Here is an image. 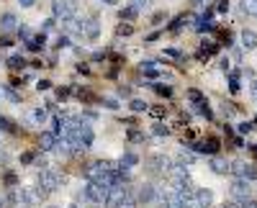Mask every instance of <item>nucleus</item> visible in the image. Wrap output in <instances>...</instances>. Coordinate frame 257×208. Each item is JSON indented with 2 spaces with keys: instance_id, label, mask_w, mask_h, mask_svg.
I'll use <instances>...</instances> for the list:
<instances>
[{
  "instance_id": "1",
  "label": "nucleus",
  "mask_w": 257,
  "mask_h": 208,
  "mask_svg": "<svg viewBox=\"0 0 257 208\" xmlns=\"http://www.w3.org/2000/svg\"><path fill=\"white\" fill-rule=\"evenodd\" d=\"M64 182V175H59L57 170H52V167H47V170H41L39 172V177H36V188L41 190V193H54V190H59V185Z\"/></svg>"
},
{
  "instance_id": "2",
  "label": "nucleus",
  "mask_w": 257,
  "mask_h": 208,
  "mask_svg": "<svg viewBox=\"0 0 257 208\" xmlns=\"http://www.w3.org/2000/svg\"><path fill=\"white\" fill-rule=\"evenodd\" d=\"M111 188H105V185H98V182H85V188H82V198L88 200L90 205H103L105 195H108Z\"/></svg>"
},
{
  "instance_id": "3",
  "label": "nucleus",
  "mask_w": 257,
  "mask_h": 208,
  "mask_svg": "<svg viewBox=\"0 0 257 208\" xmlns=\"http://www.w3.org/2000/svg\"><path fill=\"white\" fill-rule=\"evenodd\" d=\"M52 13L59 21H70V18L77 16V3H75V0H54V3H52Z\"/></svg>"
},
{
  "instance_id": "4",
  "label": "nucleus",
  "mask_w": 257,
  "mask_h": 208,
  "mask_svg": "<svg viewBox=\"0 0 257 208\" xmlns=\"http://www.w3.org/2000/svg\"><path fill=\"white\" fill-rule=\"evenodd\" d=\"M147 164L155 175H167L170 170H173V162H170V157H165V154H152L147 159Z\"/></svg>"
},
{
  "instance_id": "5",
  "label": "nucleus",
  "mask_w": 257,
  "mask_h": 208,
  "mask_svg": "<svg viewBox=\"0 0 257 208\" xmlns=\"http://www.w3.org/2000/svg\"><path fill=\"white\" fill-rule=\"evenodd\" d=\"M231 172L237 175V177H242V180H257V167H254V164H249V162H234L231 164Z\"/></svg>"
},
{
  "instance_id": "6",
  "label": "nucleus",
  "mask_w": 257,
  "mask_h": 208,
  "mask_svg": "<svg viewBox=\"0 0 257 208\" xmlns=\"http://www.w3.org/2000/svg\"><path fill=\"white\" fill-rule=\"evenodd\" d=\"M231 195L237 198V200H249V195H252V190H249V180H242V177H237L231 182Z\"/></svg>"
},
{
  "instance_id": "7",
  "label": "nucleus",
  "mask_w": 257,
  "mask_h": 208,
  "mask_svg": "<svg viewBox=\"0 0 257 208\" xmlns=\"http://www.w3.org/2000/svg\"><path fill=\"white\" fill-rule=\"evenodd\" d=\"M193 152H198V154H216L219 152V139H203V141H196V144H193V147H190Z\"/></svg>"
},
{
  "instance_id": "8",
  "label": "nucleus",
  "mask_w": 257,
  "mask_h": 208,
  "mask_svg": "<svg viewBox=\"0 0 257 208\" xmlns=\"http://www.w3.org/2000/svg\"><path fill=\"white\" fill-rule=\"evenodd\" d=\"M137 200H139V203H155V200H157V188H155L152 182L139 185V190H137Z\"/></svg>"
},
{
  "instance_id": "9",
  "label": "nucleus",
  "mask_w": 257,
  "mask_h": 208,
  "mask_svg": "<svg viewBox=\"0 0 257 208\" xmlns=\"http://www.w3.org/2000/svg\"><path fill=\"white\" fill-rule=\"evenodd\" d=\"M98 34H100V21H98V16H90L88 21H82V36H85V39H98Z\"/></svg>"
},
{
  "instance_id": "10",
  "label": "nucleus",
  "mask_w": 257,
  "mask_h": 208,
  "mask_svg": "<svg viewBox=\"0 0 257 208\" xmlns=\"http://www.w3.org/2000/svg\"><path fill=\"white\" fill-rule=\"evenodd\" d=\"M193 200L198 203V208H208L213 203V193L208 188H196V190H193Z\"/></svg>"
},
{
  "instance_id": "11",
  "label": "nucleus",
  "mask_w": 257,
  "mask_h": 208,
  "mask_svg": "<svg viewBox=\"0 0 257 208\" xmlns=\"http://www.w3.org/2000/svg\"><path fill=\"white\" fill-rule=\"evenodd\" d=\"M208 167L216 172V175H226V172H231V164H229L224 157H211V159H208Z\"/></svg>"
},
{
  "instance_id": "12",
  "label": "nucleus",
  "mask_w": 257,
  "mask_h": 208,
  "mask_svg": "<svg viewBox=\"0 0 257 208\" xmlns=\"http://www.w3.org/2000/svg\"><path fill=\"white\" fill-rule=\"evenodd\" d=\"M239 41H242V49H247V52L257 49V34H254L252 29H244V31L239 34Z\"/></svg>"
},
{
  "instance_id": "13",
  "label": "nucleus",
  "mask_w": 257,
  "mask_h": 208,
  "mask_svg": "<svg viewBox=\"0 0 257 208\" xmlns=\"http://www.w3.org/2000/svg\"><path fill=\"white\" fill-rule=\"evenodd\" d=\"M39 144H41V149L44 152H54V147H57V134L54 131H44L39 136Z\"/></svg>"
},
{
  "instance_id": "14",
  "label": "nucleus",
  "mask_w": 257,
  "mask_h": 208,
  "mask_svg": "<svg viewBox=\"0 0 257 208\" xmlns=\"http://www.w3.org/2000/svg\"><path fill=\"white\" fill-rule=\"evenodd\" d=\"M31 121L36 123V126H44V123L49 121V108H44V106H36V108L31 111Z\"/></svg>"
},
{
  "instance_id": "15",
  "label": "nucleus",
  "mask_w": 257,
  "mask_h": 208,
  "mask_svg": "<svg viewBox=\"0 0 257 208\" xmlns=\"http://www.w3.org/2000/svg\"><path fill=\"white\" fill-rule=\"evenodd\" d=\"M16 26H18V21H16L13 13H3V16H0V29H3V31H13Z\"/></svg>"
},
{
  "instance_id": "16",
  "label": "nucleus",
  "mask_w": 257,
  "mask_h": 208,
  "mask_svg": "<svg viewBox=\"0 0 257 208\" xmlns=\"http://www.w3.org/2000/svg\"><path fill=\"white\" fill-rule=\"evenodd\" d=\"M118 164H121L123 170H132V167H137V164H139V157H137V154H132V152H126V154L118 159Z\"/></svg>"
},
{
  "instance_id": "17",
  "label": "nucleus",
  "mask_w": 257,
  "mask_h": 208,
  "mask_svg": "<svg viewBox=\"0 0 257 208\" xmlns=\"http://www.w3.org/2000/svg\"><path fill=\"white\" fill-rule=\"evenodd\" d=\"M188 100H190V103H193V106H196V108H198V106H203V103H206L203 93H201V90H196V88H190V90H188Z\"/></svg>"
},
{
  "instance_id": "18",
  "label": "nucleus",
  "mask_w": 257,
  "mask_h": 208,
  "mask_svg": "<svg viewBox=\"0 0 257 208\" xmlns=\"http://www.w3.org/2000/svg\"><path fill=\"white\" fill-rule=\"evenodd\" d=\"M44 41H47V39H44V34H39V36H31V39L26 41V44H29V49H31V52H39V49H44Z\"/></svg>"
},
{
  "instance_id": "19",
  "label": "nucleus",
  "mask_w": 257,
  "mask_h": 208,
  "mask_svg": "<svg viewBox=\"0 0 257 208\" xmlns=\"http://www.w3.org/2000/svg\"><path fill=\"white\" fill-rule=\"evenodd\" d=\"M139 70H142L147 77H157V75H160V70H157V65H155V62H142V65H139Z\"/></svg>"
},
{
  "instance_id": "20",
  "label": "nucleus",
  "mask_w": 257,
  "mask_h": 208,
  "mask_svg": "<svg viewBox=\"0 0 257 208\" xmlns=\"http://www.w3.org/2000/svg\"><path fill=\"white\" fill-rule=\"evenodd\" d=\"M137 13H139V11H137L134 6H128V8H121L118 18H121V21H132V18H137Z\"/></svg>"
},
{
  "instance_id": "21",
  "label": "nucleus",
  "mask_w": 257,
  "mask_h": 208,
  "mask_svg": "<svg viewBox=\"0 0 257 208\" xmlns=\"http://www.w3.org/2000/svg\"><path fill=\"white\" fill-rule=\"evenodd\" d=\"M242 8L247 16H254L257 18V0H242Z\"/></svg>"
},
{
  "instance_id": "22",
  "label": "nucleus",
  "mask_w": 257,
  "mask_h": 208,
  "mask_svg": "<svg viewBox=\"0 0 257 208\" xmlns=\"http://www.w3.org/2000/svg\"><path fill=\"white\" fill-rule=\"evenodd\" d=\"M8 67H11V70H24V67H26V59H24V57H11V59H8Z\"/></svg>"
},
{
  "instance_id": "23",
  "label": "nucleus",
  "mask_w": 257,
  "mask_h": 208,
  "mask_svg": "<svg viewBox=\"0 0 257 208\" xmlns=\"http://www.w3.org/2000/svg\"><path fill=\"white\" fill-rule=\"evenodd\" d=\"M132 111H134V113H147V111H149V106H147L144 100L134 98V100H132Z\"/></svg>"
},
{
  "instance_id": "24",
  "label": "nucleus",
  "mask_w": 257,
  "mask_h": 208,
  "mask_svg": "<svg viewBox=\"0 0 257 208\" xmlns=\"http://www.w3.org/2000/svg\"><path fill=\"white\" fill-rule=\"evenodd\" d=\"M229 88H231V93L239 90V75L237 72H229Z\"/></svg>"
},
{
  "instance_id": "25",
  "label": "nucleus",
  "mask_w": 257,
  "mask_h": 208,
  "mask_svg": "<svg viewBox=\"0 0 257 208\" xmlns=\"http://www.w3.org/2000/svg\"><path fill=\"white\" fill-rule=\"evenodd\" d=\"M196 29H198V31H211V29H213V24H211V21H208V18L203 16V18H198V24H196Z\"/></svg>"
},
{
  "instance_id": "26",
  "label": "nucleus",
  "mask_w": 257,
  "mask_h": 208,
  "mask_svg": "<svg viewBox=\"0 0 257 208\" xmlns=\"http://www.w3.org/2000/svg\"><path fill=\"white\" fill-rule=\"evenodd\" d=\"M152 88H155V93H160V95H165V98H170V93H173L167 85H162V82H155Z\"/></svg>"
},
{
  "instance_id": "27",
  "label": "nucleus",
  "mask_w": 257,
  "mask_h": 208,
  "mask_svg": "<svg viewBox=\"0 0 257 208\" xmlns=\"http://www.w3.org/2000/svg\"><path fill=\"white\" fill-rule=\"evenodd\" d=\"M252 129H254V123H249V121H242L239 126H237V131H239V134H249Z\"/></svg>"
},
{
  "instance_id": "28",
  "label": "nucleus",
  "mask_w": 257,
  "mask_h": 208,
  "mask_svg": "<svg viewBox=\"0 0 257 208\" xmlns=\"http://www.w3.org/2000/svg\"><path fill=\"white\" fill-rule=\"evenodd\" d=\"M152 131H155L157 136H167V134H170V129L165 126V123H155V129H152Z\"/></svg>"
},
{
  "instance_id": "29",
  "label": "nucleus",
  "mask_w": 257,
  "mask_h": 208,
  "mask_svg": "<svg viewBox=\"0 0 257 208\" xmlns=\"http://www.w3.org/2000/svg\"><path fill=\"white\" fill-rule=\"evenodd\" d=\"M132 31H134V26H132V24H121V26H118V36H128Z\"/></svg>"
},
{
  "instance_id": "30",
  "label": "nucleus",
  "mask_w": 257,
  "mask_h": 208,
  "mask_svg": "<svg viewBox=\"0 0 257 208\" xmlns=\"http://www.w3.org/2000/svg\"><path fill=\"white\" fill-rule=\"evenodd\" d=\"M193 159H196V157H193L190 152H183L180 154V164H193Z\"/></svg>"
},
{
  "instance_id": "31",
  "label": "nucleus",
  "mask_w": 257,
  "mask_h": 208,
  "mask_svg": "<svg viewBox=\"0 0 257 208\" xmlns=\"http://www.w3.org/2000/svg\"><path fill=\"white\" fill-rule=\"evenodd\" d=\"M103 106H105V108H111V111H116V108H118V103H116L113 98H105V100H103Z\"/></svg>"
},
{
  "instance_id": "32",
  "label": "nucleus",
  "mask_w": 257,
  "mask_h": 208,
  "mask_svg": "<svg viewBox=\"0 0 257 208\" xmlns=\"http://www.w3.org/2000/svg\"><path fill=\"white\" fill-rule=\"evenodd\" d=\"M132 3H134V8H137V11H142V8H147V6H149V0H132Z\"/></svg>"
},
{
  "instance_id": "33",
  "label": "nucleus",
  "mask_w": 257,
  "mask_h": 208,
  "mask_svg": "<svg viewBox=\"0 0 257 208\" xmlns=\"http://www.w3.org/2000/svg\"><path fill=\"white\" fill-rule=\"evenodd\" d=\"M183 21H185V16H180V18H175V24L170 26V31H178L180 26H183Z\"/></svg>"
},
{
  "instance_id": "34",
  "label": "nucleus",
  "mask_w": 257,
  "mask_h": 208,
  "mask_svg": "<svg viewBox=\"0 0 257 208\" xmlns=\"http://www.w3.org/2000/svg\"><path fill=\"white\" fill-rule=\"evenodd\" d=\"M57 47H59V49H64V47H70V39H67V36H59V41H57Z\"/></svg>"
},
{
  "instance_id": "35",
  "label": "nucleus",
  "mask_w": 257,
  "mask_h": 208,
  "mask_svg": "<svg viewBox=\"0 0 257 208\" xmlns=\"http://www.w3.org/2000/svg\"><path fill=\"white\" fill-rule=\"evenodd\" d=\"M128 139H132V141H142L144 134H139V131H128Z\"/></svg>"
},
{
  "instance_id": "36",
  "label": "nucleus",
  "mask_w": 257,
  "mask_h": 208,
  "mask_svg": "<svg viewBox=\"0 0 257 208\" xmlns=\"http://www.w3.org/2000/svg\"><path fill=\"white\" fill-rule=\"evenodd\" d=\"M149 113H152L155 118H162L165 116V108H149Z\"/></svg>"
},
{
  "instance_id": "37",
  "label": "nucleus",
  "mask_w": 257,
  "mask_h": 208,
  "mask_svg": "<svg viewBox=\"0 0 257 208\" xmlns=\"http://www.w3.org/2000/svg\"><path fill=\"white\" fill-rule=\"evenodd\" d=\"M18 3H21V8H34L36 0H18Z\"/></svg>"
},
{
  "instance_id": "38",
  "label": "nucleus",
  "mask_w": 257,
  "mask_h": 208,
  "mask_svg": "<svg viewBox=\"0 0 257 208\" xmlns=\"http://www.w3.org/2000/svg\"><path fill=\"white\" fill-rule=\"evenodd\" d=\"M49 85H52L49 80H39V85H36V88H39V90H49Z\"/></svg>"
},
{
  "instance_id": "39",
  "label": "nucleus",
  "mask_w": 257,
  "mask_h": 208,
  "mask_svg": "<svg viewBox=\"0 0 257 208\" xmlns=\"http://www.w3.org/2000/svg\"><path fill=\"white\" fill-rule=\"evenodd\" d=\"M165 54H167V57H173V59H180V57H183V54H180L178 49H167Z\"/></svg>"
},
{
  "instance_id": "40",
  "label": "nucleus",
  "mask_w": 257,
  "mask_h": 208,
  "mask_svg": "<svg viewBox=\"0 0 257 208\" xmlns=\"http://www.w3.org/2000/svg\"><path fill=\"white\" fill-rule=\"evenodd\" d=\"M249 93H252V98L257 100V80H252V85H249Z\"/></svg>"
},
{
  "instance_id": "41",
  "label": "nucleus",
  "mask_w": 257,
  "mask_h": 208,
  "mask_svg": "<svg viewBox=\"0 0 257 208\" xmlns=\"http://www.w3.org/2000/svg\"><path fill=\"white\" fill-rule=\"evenodd\" d=\"M242 208H257V200H244Z\"/></svg>"
},
{
  "instance_id": "42",
  "label": "nucleus",
  "mask_w": 257,
  "mask_h": 208,
  "mask_svg": "<svg viewBox=\"0 0 257 208\" xmlns=\"http://www.w3.org/2000/svg\"><path fill=\"white\" fill-rule=\"evenodd\" d=\"M6 182H8V185H16V175L8 172V175H6Z\"/></svg>"
},
{
  "instance_id": "43",
  "label": "nucleus",
  "mask_w": 257,
  "mask_h": 208,
  "mask_svg": "<svg viewBox=\"0 0 257 208\" xmlns=\"http://www.w3.org/2000/svg\"><path fill=\"white\" fill-rule=\"evenodd\" d=\"M49 29H54V21L49 18V21H44V31H49Z\"/></svg>"
},
{
  "instance_id": "44",
  "label": "nucleus",
  "mask_w": 257,
  "mask_h": 208,
  "mask_svg": "<svg viewBox=\"0 0 257 208\" xmlns=\"http://www.w3.org/2000/svg\"><path fill=\"white\" fill-rule=\"evenodd\" d=\"M100 3H105V6H116L118 0H100Z\"/></svg>"
},
{
  "instance_id": "45",
  "label": "nucleus",
  "mask_w": 257,
  "mask_h": 208,
  "mask_svg": "<svg viewBox=\"0 0 257 208\" xmlns=\"http://www.w3.org/2000/svg\"><path fill=\"white\" fill-rule=\"evenodd\" d=\"M224 208H242L239 203H229V205H224Z\"/></svg>"
},
{
  "instance_id": "46",
  "label": "nucleus",
  "mask_w": 257,
  "mask_h": 208,
  "mask_svg": "<svg viewBox=\"0 0 257 208\" xmlns=\"http://www.w3.org/2000/svg\"><path fill=\"white\" fill-rule=\"evenodd\" d=\"M0 208H6V200L3 198H0Z\"/></svg>"
},
{
  "instance_id": "47",
  "label": "nucleus",
  "mask_w": 257,
  "mask_h": 208,
  "mask_svg": "<svg viewBox=\"0 0 257 208\" xmlns=\"http://www.w3.org/2000/svg\"><path fill=\"white\" fill-rule=\"evenodd\" d=\"M70 208H80V205H70Z\"/></svg>"
},
{
  "instance_id": "48",
  "label": "nucleus",
  "mask_w": 257,
  "mask_h": 208,
  "mask_svg": "<svg viewBox=\"0 0 257 208\" xmlns=\"http://www.w3.org/2000/svg\"><path fill=\"white\" fill-rule=\"evenodd\" d=\"M49 208H59V205H49Z\"/></svg>"
}]
</instances>
